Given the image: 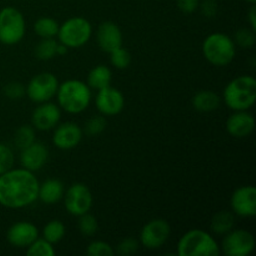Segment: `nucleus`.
<instances>
[{"mask_svg":"<svg viewBox=\"0 0 256 256\" xmlns=\"http://www.w3.org/2000/svg\"><path fill=\"white\" fill-rule=\"evenodd\" d=\"M92 28L86 19L80 16L72 18L59 26L60 44L65 45L68 49H78L84 46L92 39Z\"/></svg>","mask_w":256,"mask_h":256,"instance_id":"nucleus-7","label":"nucleus"},{"mask_svg":"<svg viewBox=\"0 0 256 256\" xmlns=\"http://www.w3.org/2000/svg\"><path fill=\"white\" fill-rule=\"evenodd\" d=\"M39 180L34 172L10 169L0 175V205L8 209H22L34 204L39 198Z\"/></svg>","mask_w":256,"mask_h":256,"instance_id":"nucleus-1","label":"nucleus"},{"mask_svg":"<svg viewBox=\"0 0 256 256\" xmlns=\"http://www.w3.org/2000/svg\"><path fill=\"white\" fill-rule=\"evenodd\" d=\"M110 62H112V66L116 68V69L125 70L132 64V55L126 49L122 46L110 52Z\"/></svg>","mask_w":256,"mask_h":256,"instance_id":"nucleus-29","label":"nucleus"},{"mask_svg":"<svg viewBox=\"0 0 256 256\" xmlns=\"http://www.w3.org/2000/svg\"><path fill=\"white\" fill-rule=\"evenodd\" d=\"M68 48L65 46V45H62V44H58V49H56V54L58 55H60V56H62V55H64V54H66L68 52Z\"/></svg>","mask_w":256,"mask_h":256,"instance_id":"nucleus-40","label":"nucleus"},{"mask_svg":"<svg viewBox=\"0 0 256 256\" xmlns=\"http://www.w3.org/2000/svg\"><path fill=\"white\" fill-rule=\"evenodd\" d=\"M202 54L214 66H228L235 59L236 45L229 35L224 32H214L202 42Z\"/></svg>","mask_w":256,"mask_h":256,"instance_id":"nucleus-4","label":"nucleus"},{"mask_svg":"<svg viewBox=\"0 0 256 256\" xmlns=\"http://www.w3.org/2000/svg\"><path fill=\"white\" fill-rule=\"evenodd\" d=\"M254 235L246 230H232L225 235L220 250L228 256H248L255 250Z\"/></svg>","mask_w":256,"mask_h":256,"instance_id":"nucleus-9","label":"nucleus"},{"mask_svg":"<svg viewBox=\"0 0 256 256\" xmlns=\"http://www.w3.org/2000/svg\"><path fill=\"white\" fill-rule=\"evenodd\" d=\"M79 218V230L84 236H92V235L96 234L99 224H98V220L94 215L86 212Z\"/></svg>","mask_w":256,"mask_h":256,"instance_id":"nucleus-31","label":"nucleus"},{"mask_svg":"<svg viewBox=\"0 0 256 256\" xmlns=\"http://www.w3.org/2000/svg\"><path fill=\"white\" fill-rule=\"evenodd\" d=\"M82 130L75 122H64L58 125L52 135V144L60 150L75 149L82 139Z\"/></svg>","mask_w":256,"mask_h":256,"instance_id":"nucleus-15","label":"nucleus"},{"mask_svg":"<svg viewBox=\"0 0 256 256\" xmlns=\"http://www.w3.org/2000/svg\"><path fill=\"white\" fill-rule=\"evenodd\" d=\"M26 22L22 12L12 6L0 10V42L8 46L16 45L24 39Z\"/></svg>","mask_w":256,"mask_h":256,"instance_id":"nucleus-6","label":"nucleus"},{"mask_svg":"<svg viewBox=\"0 0 256 256\" xmlns=\"http://www.w3.org/2000/svg\"><path fill=\"white\" fill-rule=\"evenodd\" d=\"M59 42L52 38V39H42V42L35 48V55L39 60L48 62L56 56V49Z\"/></svg>","mask_w":256,"mask_h":256,"instance_id":"nucleus-26","label":"nucleus"},{"mask_svg":"<svg viewBox=\"0 0 256 256\" xmlns=\"http://www.w3.org/2000/svg\"><path fill=\"white\" fill-rule=\"evenodd\" d=\"M15 156L12 150L4 144H0V175L12 169Z\"/></svg>","mask_w":256,"mask_h":256,"instance_id":"nucleus-33","label":"nucleus"},{"mask_svg":"<svg viewBox=\"0 0 256 256\" xmlns=\"http://www.w3.org/2000/svg\"><path fill=\"white\" fill-rule=\"evenodd\" d=\"M255 129V119L248 110L245 112H235L230 115L226 122V130L232 136L236 139H244L252 134Z\"/></svg>","mask_w":256,"mask_h":256,"instance_id":"nucleus-19","label":"nucleus"},{"mask_svg":"<svg viewBox=\"0 0 256 256\" xmlns=\"http://www.w3.org/2000/svg\"><path fill=\"white\" fill-rule=\"evenodd\" d=\"M200 0H176L178 8L184 14H192L200 5Z\"/></svg>","mask_w":256,"mask_h":256,"instance_id":"nucleus-37","label":"nucleus"},{"mask_svg":"<svg viewBox=\"0 0 256 256\" xmlns=\"http://www.w3.org/2000/svg\"><path fill=\"white\" fill-rule=\"evenodd\" d=\"M59 26V22L52 18H40L34 24V32L42 39H52V38L58 36Z\"/></svg>","mask_w":256,"mask_h":256,"instance_id":"nucleus-24","label":"nucleus"},{"mask_svg":"<svg viewBox=\"0 0 256 256\" xmlns=\"http://www.w3.org/2000/svg\"><path fill=\"white\" fill-rule=\"evenodd\" d=\"M59 80L52 72H42L30 80L26 86V95L32 102L42 104L56 96Z\"/></svg>","mask_w":256,"mask_h":256,"instance_id":"nucleus-8","label":"nucleus"},{"mask_svg":"<svg viewBox=\"0 0 256 256\" xmlns=\"http://www.w3.org/2000/svg\"><path fill=\"white\" fill-rule=\"evenodd\" d=\"M235 45L242 48V49H252L256 42V35L255 30H252V28H244V29L238 30L236 34H235L234 39Z\"/></svg>","mask_w":256,"mask_h":256,"instance_id":"nucleus-30","label":"nucleus"},{"mask_svg":"<svg viewBox=\"0 0 256 256\" xmlns=\"http://www.w3.org/2000/svg\"><path fill=\"white\" fill-rule=\"evenodd\" d=\"M96 38L100 49L108 54L122 46V32L112 22H102L98 29Z\"/></svg>","mask_w":256,"mask_h":256,"instance_id":"nucleus-18","label":"nucleus"},{"mask_svg":"<svg viewBox=\"0 0 256 256\" xmlns=\"http://www.w3.org/2000/svg\"><path fill=\"white\" fill-rule=\"evenodd\" d=\"M106 125L108 122L104 116H100V115L99 116H92L85 124L84 132L88 136H96L106 129Z\"/></svg>","mask_w":256,"mask_h":256,"instance_id":"nucleus-32","label":"nucleus"},{"mask_svg":"<svg viewBox=\"0 0 256 256\" xmlns=\"http://www.w3.org/2000/svg\"><path fill=\"white\" fill-rule=\"evenodd\" d=\"M138 249H139V242L132 239V238H128V239H124L118 245L116 252L122 256H129L135 254Z\"/></svg>","mask_w":256,"mask_h":256,"instance_id":"nucleus-36","label":"nucleus"},{"mask_svg":"<svg viewBox=\"0 0 256 256\" xmlns=\"http://www.w3.org/2000/svg\"><path fill=\"white\" fill-rule=\"evenodd\" d=\"M202 14L208 18H212L218 12V5L215 4V0H204L202 5Z\"/></svg>","mask_w":256,"mask_h":256,"instance_id":"nucleus-38","label":"nucleus"},{"mask_svg":"<svg viewBox=\"0 0 256 256\" xmlns=\"http://www.w3.org/2000/svg\"><path fill=\"white\" fill-rule=\"evenodd\" d=\"M58 105L69 114H82L92 102V89L80 80H68L59 85Z\"/></svg>","mask_w":256,"mask_h":256,"instance_id":"nucleus-2","label":"nucleus"},{"mask_svg":"<svg viewBox=\"0 0 256 256\" xmlns=\"http://www.w3.org/2000/svg\"><path fill=\"white\" fill-rule=\"evenodd\" d=\"M95 104H96L98 110L102 115L115 116V115L120 114L124 109L125 98L122 92L112 86H108L105 89L99 90Z\"/></svg>","mask_w":256,"mask_h":256,"instance_id":"nucleus-14","label":"nucleus"},{"mask_svg":"<svg viewBox=\"0 0 256 256\" xmlns=\"http://www.w3.org/2000/svg\"><path fill=\"white\" fill-rule=\"evenodd\" d=\"M220 102L222 100L219 95L210 90H202L192 98V106L202 112H214L220 106Z\"/></svg>","mask_w":256,"mask_h":256,"instance_id":"nucleus-22","label":"nucleus"},{"mask_svg":"<svg viewBox=\"0 0 256 256\" xmlns=\"http://www.w3.org/2000/svg\"><path fill=\"white\" fill-rule=\"evenodd\" d=\"M172 229L166 220L155 219L148 222L140 232V242L149 250L160 249L169 240Z\"/></svg>","mask_w":256,"mask_h":256,"instance_id":"nucleus-11","label":"nucleus"},{"mask_svg":"<svg viewBox=\"0 0 256 256\" xmlns=\"http://www.w3.org/2000/svg\"><path fill=\"white\" fill-rule=\"evenodd\" d=\"M224 102L234 112L252 109L256 102L255 78L242 75L232 80L224 90Z\"/></svg>","mask_w":256,"mask_h":256,"instance_id":"nucleus-3","label":"nucleus"},{"mask_svg":"<svg viewBox=\"0 0 256 256\" xmlns=\"http://www.w3.org/2000/svg\"><path fill=\"white\" fill-rule=\"evenodd\" d=\"M65 234H66V228H65L64 222H62L60 220H52L42 229V238L52 245L62 242Z\"/></svg>","mask_w":256,"mask_h":256,"instance_id":"nucleus-25","label":"nucleus"},{"mask_svg":"<svg viewBox=\"0 0 256 256\" xmlns=\"http://www.w3.org/2000/svg\"><path fill=\"white\" fill-rule=\"evenodd\" d=\"M65 188L60 180L49 179L39 185V198L44 204H56L64 198Z\"/></svg>","mask_w":256,"mask_h":256,"instance_id":"nucleus-20","label":"nucleus"},{"mask_svg":"<svg viewBox=\"0 0 256 256\" xmlns=\"http://www.w3.org/2000/svg\"><path fill=\"white\" fill-rule=\"evenodd\" d=\"M235 226V214L230 212H220L212 216V230L216 235H226Z\"/></svg>","mask_w":256,"mask_h":256,"instance_id":"nucleus-23","label":"nucleus"},{"mask_svg":"<svg viewBox=\"0 0 256 256\" xmlns=\"http://www.w3.org/2000/svg\"><path fill=\"white\" fill-rule=\"evenodd\" d=\"M65 198V209L74 216H82L90 212L92 206V194L85 184L78 182L68 189Z\"/></svg>","mask_w":256,"mask_h":256,"instance_id":"nucleus-10","label":"nucleus"},{"mask_svg":"<svg viewBox=\"0 0 256 256\" xmlns=\"http://www.w3.org/2000/svg\"><path fill=\"white\" fill-rule=\"evenodd\" d=\"M249 22H250V26H252V29L256 30V8H255V4L252 5V8H250Z\"/></svg>","mask_w":256,"mask_h":256,"instance_id":"nucleus-39","label":"nucleus"},{"mask_svg":"<svg viewBox=\"0 0 256 256\" xmlns=\"http://www.w3.org/2000/svg\"><path fill=\"white\" fill-rule=\"evenodd\" d=\"M244 2H249V4H252V5H254V4H256V0H244Z\"/></svg>","mask_w":256,"mask_h":256,"instance_id":"nucleus-41","label":"nucleus"},{"mask_svg":"<svg viewBox=\"0 0 256 256\" xmlns=\"http://www.w3.org/2000/svg\"><path fill=\"white\" fill-rule=\"evenodd\" d=\"M86 252L88 255L90 256H112L115 254L112 245L108 244V242H100V240L92 242V244L88 246Z\"/></svg>","mask_w":256,"mask_h":256,"instance_id":"nucleus-34","label":"nucleus"},{"mask_svg":"<svg viewBox=\"0 0 256 256\" xmlns=\"http://www.w3.org/2000/svg\"><path fill=\"white\" fill-rule=\"evenodd\" d=\"M39 238V230L32 222H15L8 230L6 239L15 248H29Z\"/></svg>","mask_w":256,"mask_h":256,"instance_id":"nucleus-17","label":"nucleus"},{"mask_svg":"<svg viewBox=\"0 0 256 256\" xmlns=\"http://www.w3.org/2000/svg\"><path fill=\"white\" fill-rule=\"evenodd\" d=\"M26 254L29 256H54L55 250L52 244H50L49 242L42 238L39 239L38 238L26 250Z\"/></svg>","mask_w":256,"mask_h":256,"instance_id":"nucleus-28","label":"nucleus"},{"mask_svg":"<svg viewBox=\"0 0 256 256\" xmlns=\"http://www.w3.org/2000/svg\"><path fill=\"white\" fill-rule=\"evenodd\" d=\"M232 212L240 218H254L256 215V189L254 186H242L232 194Z\"/></svg>","mask_w":256,"mask_h":256,"instance_id":"nucleus-13","label":"nucleus"},{"mask_svg":"<svg viewBox=\"0 0 256 256\" xmlns=\"http://www.w3.org/2000/svg\"><path fill=\"white\" fill-rule=\"evenodd\" d=\"M219 244L214 236L204 230H190L180 239L178 245L179 256H219Z\"/></svg>","mask_w":256,"mask_h":256,"instance_id":"nucleus-5","label":"nucleus"},{"mask_svg":"<svg viewBox=\"0 0 256 256\" xmlns=\"http://www.w3.org/2000/svg\"><path fill=\"white\" fill-rule=\"evenodd\" d=\"M62 119V110L59 105L52 102H42L34 110L32 116V128L39 132H49L58 126Z\"/></svg>","mask_w":256,"mask_h":256,"instance_id":"nucleus-12","label":"nucleus"},{"mask_svg":"<svg viewBox=\"0 0 256 256\" xmlns=\"http://www.w3.org/2000/svg\"><path fill=\"white\" fill-rule=\"evenodd\" d=\"M49 159V150L42 142L35 140L32 145L22 150L20 154V164L24 169L29 172H39Z\"/></svg>","mask_w":256,"mask_h":256,"instance_id":"nucleus-16","label":"nucleus"},{"mask_svg":"<svg viewBox=\"0 0 256 256\" xmlns=\"http://www.w3.org/2000/svg\"><path fill=\"white\" fill-rule=\"evenodd\" d=\"M112 80V72L110 68L105 65H99L94 68L88 75V86L92 90H102L110 86Z\"/></svg>","mask_w":256,"mask_h":256,"instance_id":"nucleus-21","label":"nucleus"},{"mask_svg":"<svg viewBox=\"0 0 256 256\" xmlns=\"http://www.w3.org/2000/svg\"><path fill=\"white\" fill-rule=\"evenodd\" d=\"M35 142V129L29 125H22L16 130L14 136V142L18 149L22 152Z\"/></svg>","mask_w":256,"mask_h":256,"instance_id":"nucleus-27","label":"nucleus"},{"mask_svg":"<svg viewBox=\"0 0 256 256\" xmlns=\"http://www.w3.org/2000/svg\"><path fill=\"white\" fill-rule=\"evenodd\" d=\"M4 92L9 99L19 100L26 95V88L22 82H10L4 88Z\"/></svg>","mask_w":256,"mask_h":256,"instance_id":"nucleus-35","label":"nucleus"}]
</instances>
